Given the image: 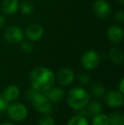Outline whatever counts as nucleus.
<instances>
[{"label":"nucleus","mask_w":124,"mask_h":125,"mask_svg":"<svg viewBox=\"0 0 124 125\" xmlns=\"http://www.w3.org/2000/svg\"><path fill=\"white\" fill-rule=\"evenodd\" d=\"M20 95V89L15 85H10L4 89L3 97L8 102L13 101L19 97Z\"/></svg>","instance_id":"nucleus-14"},{"label":"nucleus","mask_w":124,"mask_h":125,"mask_svg":"<svg viewBox=\"0 0 124 125\" xmlns=\"http://www.w3.org/2000/svg\"><path fill=\"white\" fill-rule=\"evenodd\" d=\"M57 81L60 85H69L73 82L75 77L74 72L70 68H63L57 73Z\"/></svg>","instance_id":"nucleus-9"},{"label":"nucleus","mask_w":124,"mask_h":125,"mask_svg":"<svg viewBox=\"0 0 124 125\" xmlns=\"http://www.w3.org/2000/svg\"><path fill=\"white\" fill-rule=\"evenodd\" d=\"M20 10L24 15H31L33 11V4L28 0H25V1L22 2L21 5H20Z\"/></svg>","instance_id":"nucleus-20"},{"label":"nucleus","mask_w":124,"mask_h":125,"mask_svg":"<svg viewBox=\"0 0 124 125\" xmlns=\"http://www.w3.org/2000/svg\"><path fill=\"white\" fill-rule=\"evenodd\" d=\"M91 90L93 94L96 97H101L105 93V89L103 88L102 84L99 83H94L92 85Z\"/></svg>","instance_id":"nucleus-21"},{"label":"nucleus","mask_w":124,"mask_h":125,"mask_svg":"<svg viewBox=\"0 0 124 125\" xmlns=\"http://www.w3.org/2000/svg\"><path fill=\"white\" fill-rule=\"evenodd\" d=\"M8 115L15 122L23 121L27 117V108L21 103H14L8 106Z\"/></svg>","instance_id":"nucleus-4"},{"label":"nucleus","mask_w":124,"mask_h":125,"mask_svg":"<svg viewBox=\"0 0 124 125\" xmlns=\"http://www.w3.org/2000/svg\"><path fill=\"white\" fill-rule=\"evenodd\" d=\"M9 106V102L7 101L3 97V95H0V111H4L8 108Z\"/></svg>","instance_id":"nucleus-24"},{"label":"nucleus","mask_w":124,"mask_h":125,"mask_svg":"<svg viewBox=\"0 0 124 125\" xmlns=\"http://www.w3.org/2000/svg\"><path fill=\"white\" fill-rule=\"evenodd\" d=\"M0 125H14V124H10V123H4V124H0Z\"/></svg>","instance_id":"nucleus-30"},{"label":"nucleus","mask_w":124,"mask_h":125,"mask_svg":"<svg viewBox=\"0 0 124 125\" xmlns=\"http://www.w3.org/2000/svg\"><path fill=\"white\" fill-rule=\"evenodd\" d=\"M66 125H88V122L84 117L78 115L70 119Z\"/></svg>","instance_id":"nucleus-19"},{"label":"nucleus","mask_w":124,"mask_h":125,"mask_svg":"<svg viewBox=\"0 0 124 125\" xmlns=\"http://www.w3.org/2000/svg\"><path fill=\"white\" fill-rule=\"evenodd\" d=\"M114 18L116 21L120 22V23H123V21H124V13L123 11H118L114 15Z\"/></svg>","instance_id":"nucleus-25"},{"label":"nucleus","mask_w":124,"mask_h":125,"mask_svg":"<svg viewBox=\"0 0 124 125\" xmlns=\"http://www.w3.org/2000/svg\"><path fill=\"white\" fill-rule=\"evenodd\" d=\"M26 35L31 41L39 40L43 35V28L40 24L32 23L29 25L26 30Z\"/></svg>","instance_id":"nucleus-8"},{"label":"nucleus","mask_w":124,"mask_h":125,"mask_svg":"<svg viewBox=\"0 0 124 125\" xmlns=\"http://www.w3.org/2000/svg\"><path fill=\"white\" fill-rule=\"evenodd\" d=\"M19 1L18 0H3L1 4V10L6 15H13L18 10Z\"/></svg>","instance_id":"nucleus-12"},{"label":"nucleus","mask_w":124,"mask_h":125,"mask_svg":"<svg viewBox=\"0 0 124 125\" xmlns=\"http://www.w3.org/2000/svg\"><path fill=\"white\" fill-rule=\"evenodd\" d=\"M64 93L61 88H51L45 92V95L50 102H60L64 98Z\"/></svg>","instance_id":"nucleus-13"},{"label":"nucleus","mask_w":124,"mask_h":125,"mask_svg":"<svg viewBox=\"0 0 124 125\" xmlns=\"http://www.w3.org/2000/svg\"><path fill=\"white\" fill-rule=\"evenodd\" d=\"M27 98L30 100L31 105L35 110L42 113H50L53 110L49 100L44 94L31 89L27 93Z\"/></svg>","instance_id":"nucleus-3"},{"label":"nucleus","mask_w":124,"mask_h":125,"mask_svg":"<svg viewBox=\"0 0 124 125\" xmlns=\"http://www.w3.org/2000/svg\"><path fill=\"white\" fill-rule=\"evenodd\" d=\"M90 95L83 88H73L69 92L67 102L71 108L80 110L85 107L89 102Z\"/></svg>","instance_id":"nucleus-2"},{"label":"nucleus","mask_w":124,"mask_h":125,"mask_svg":"<svg viewBox=\"0 0 124 125\" xmlns=\"http://www.w3.org/2000/svg\"><path fill=\"white\" fill-rule=\"evenodd\" d=\"M79 81L81 82V83L87 84L88 83V81H89V77H88V75L83 73V74L79 76Z\"/></svg>","instance_id":"nucleus-26"},{"label":"nucleus","mask_w":124,"mask_h":125,"mask_svg":"<svg viewBox=\"0 0 124 125\" xmlns=\"http://www.w3.org/2000/svg\"><path fill=\"white\" fill-rule=\"evenodd\" d=\"M101 105L99 103L96 101H92L91 103L89 104L88 108V112L89 113V116H92V117H94V116L98 115L101 112Z\"/></svg>","instance_id":"nucleus-18"},{"label":"nucleus","mask_w":124,"mask_h":125,"mask_svg":"<svg viewBox=\"0 0 124 125\" xmlns=\"http://www.w3.org/2000/svg\"><path fill=\"white\" fill-rule=\"evenodd\" d=\"M117 1L119 2V3H120V4H122V5H123V3H124V0H117Z\"/></svg>","instance_id":"nucleus-29"},{"label":"nucleus","mask_w":124,"mask_h":125,"mask_svg":"<svg viewBox=\"0 0 124 125\" xmlns=\"http://www.w3.org/2000/svg\"><path fill=\"white\" fill-rule=\"evenodd\" d=\"M93 125H110L108 116L100 113L94 116L93 119Z\"/></svg>","instance_id":"nucleus-17"},{"label":"nucleus","mask_w":124,"mask_h":125,"mask_svg":"<svg viewBox=\"0 0 124 125\" xmlns=\"http://www.w3.org/2000/svg\"><path fill=\"white\" fill-rule=\"evenodd\" d=\"M5 24V19L4 17L3 16V15H0V28L3 27V26H4Z\"/></svg>","instance_id":"nucleus-28"},{"label":"nucleus","mask_w":124,"mask_h":125,"mask_svg":"<svg viewBox=\"0 0 124 125\" xmlns=\"http://www.w3.org/2000/svg\"><path fill=\"white\" fill-rule=\"evenodd\" d=\"M38 125H55V122L50 116H44L40 119Z\"/></svg>","instance_id":"nucleus-22"},{"label":"nucleus","mask_w":124,"mask_h":125,"mask_svg":"<svg viewBox=\"0 0 124 125\" xmlns=\"http://www.w3.org/2000/svg\"><path fill=\"white\" fill-rule=\"evenodd\" d=\"M55 74L47 67H37L31 73L30 81L33 89L38 92L45 93L53 87Z\"/></svg>","instance_id":"nucleus-1"},{"label":"nucleus","mask_w":124,"mask_h":125,"mask_svg":"<svg viewBox=\"0 0 124 125\" xmlns=\"http://www.w3.org/2000/svg\"><path fill=\"white\" fill-rule=\"evenodd\" d=\"M93 12L98 18L105 19L111 14V7L105 0H96L93 4Z\"/></svg>","instance_id":"nucleus-7"},{"label":"nucleus","mask_w":124,"mask_h":125,"mask_svg":"<svg viewBox=\"0 0 124 125\" xmlns=\"http://www.w3.org/2000/svg\"><path fill=\"white\" fill-rule=\"evenodd\" d=\"M100 61V57L99 54L96 51L90 50L86 52L83 55L81 59L82 66L88 70H92L97 67V66L99 64Z\"/></svg>","instance_id":"nucleus-5"},{"label":"nucleus","mask_w":124,"mask_h":125,"mask_svg":"<svg viewBox=\"0 0 124 125\" xmlns=\"http://www.w3.org/2000/svg\"><path fill=\"white\" fill-rule=\"evenodd\" d=\"M4 38L10 43H19L24 38V33L21 28L16 26L8 27L4 31Z\"/></svg>","instance_id":"nucleus-6"},{"label":"nucleus","mask_w":124,"mask_h":125,"mask_svg":"<svg viewBox=\"0 0 124 125\" xmlns=\"http://www.w3.org/2000/svg\"><path fill=\"white\" fill-rule=\"evenodd\" d=\"M109 58L114 64L119 65L123 62V52L117 48H111L109 51Z\"/></svg>","instance_id":"nucleus-15"},{"label":"nucleus","mask_w":124,"mask_h":125,"mask_svg":"<svg viewBox=\"0 0 124 125\" xmlns=\"http://www.w3.org/2000/svg\"><path fill=\"white\" fill-rule=\"evenodd\" d=\"M108 118L110 125H124V115L122 112H113Z\"/></svg>","instance_id":"nucleus-16"},{"label":"nucleus","mask_w":124,"mask_h":125,"mask_svg":"<svg viewBox=\"0 0 124 125\" xmlns=\"http://www.w3.org/2000/svg\"><path fill=\"white\" fill-rule=\"evenodd\" d=\"M107 38L113 43H119L123 38V31L118 26H111L107 30Z\"/></svg>","instance_id":"nucleus-11"},{"label":"nucleus","mask_w":124,"mask_h":125,"mask_svg":"<svg viewBox=\"0 0 124 125\" xmlns=\"http://www.w3.org/2000/svg\"><path fill=\"white\" fill-rule=\"evenodd\" d=\"M107 104L111 107H121L123 105V94L116 90H112L107 93L105 97Z\"/></svg>","instance_id":"nucleus-10"},{"label":"nucleus","mask_w":124,"mask_h":125,"mask_svg":"<svg viewBox=\"0 0 124 125\" xmlns=\"http://www.w3.org/2000/svg\"><path fill=\"white\" fill-rule=\"evenodd\" d=\"M20 48H21V50L23 51V52L27 53V54L31 53V51L33 50V46L30 42H23V43L20 44Z\"/></svg>","instance_id":"nucleus-23"},{"label":"nucleus","mask_w":124,"mask_h":125,"mask_svg":"<svg viewBox=\"0 0 124 125\" xmlns=\"http://www.w3.org/2000/svg\"><path fill=\"white\" fill-rule=\"evenodd\" d=\"M123 82H124L123 78H122L121 79V82H120V84H119V89H120L119 92H121L122 94H123V92H124V89H123Z\"/></svg>","instance_id":"nucleus-27"}]
</instances>
